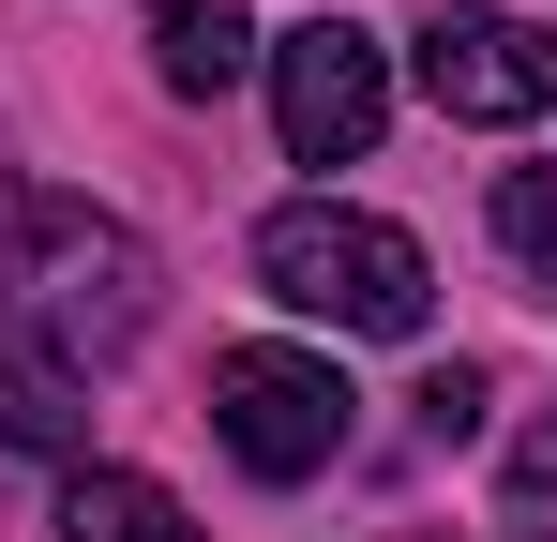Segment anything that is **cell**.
<instances>
[{
    "label": "cell",
    "instance_id": "1",
    "mask_svg": "<svg viewBox=\"0 0 557 542\" xmlns=\"http://www.w3.org/2000/svg\"><path fill=\"white\" fill-rule=\"evenodd\" d=\"M151 301H166V271H151V242H136L121 211L46 196V181H0V332H15V347H46L76 377V361L136 347Z\"/></svg>",
    "mask_w": 557,
    "mask_h": 542
},
{
    "label": "cell",
    "instance_id": "2",
    "mask_svg": "<svg viewBox=\"0 0 557 542\" xmlns=\"http://www.w3.org/2000/svg\"><path fill=\"white\" fill-rule=\"evenodd\" d=\"M257 286H272L286 317H332V332H376V347H407L422 301H437L422 242L392 211H347V196H286L272 226H257Z\"/></svg>",
    "mask_w": 557,
    "mask_h": 542
},
{
    "label": "cell",
    "instance_id": "3",
    "mask_svg": "<svg viewBox=\"0 0 557 542\" xmlns=\"http://www.w3.org/2000/svg\"><path fill=\"white\" fill-rule=\"evenodd\" d=\"M211 422H226V452H242L257 482H317V467L347 452V422H362V392L317 347H226L211 361Z\"/></svg>",
    "mask_w": 557,
    "mask_h": 542
},
{
    "label": "cell",
    "instance_id": "4",
    "mask_svg": "<svg viewBox=\"0 0 557 542\" xmlns=\"http://www.w3.org/2000/svg\"><path fill=\"white\" fill-rule=\"evenodd\" d=\"M272 121H286V167H362L392 121V46L362 15H301L272 46Z\"/></svg>",
    "mask_w": 557,
    "mask_h": 542
},
{
    "label": "cell",
    "instance_id": "5",
    "mask_svg": "<svg viewBox=\"0 0 557 542\" xmlns=\"http://www.w3.org/2000/svg\"><path fill=\"white\" fill-rule=\"evenodd\" d=\"M422 90L453 106V121H543L557 106V46L528 15H422Z\"/></svg>",
    "mask_w": 557,
    "mask_h": 542
},
{
    "label": "cell",
    "instance_id": "6",
    "mask_svg": "<svg viewBox=\"0 0 557 542\" xmlns=\"http://www.w3.org/2000/svg\"><path fill=\"white\" fill-rule=\"evenodd\" d=\"M257 61V30H242V0H151V76L182 90V106H211V90Z\"/></svg>",
    "mask_w": 557,
    "mask_h": 542
},
{
    "label": "cell",
    "instance_id": "7",
    "mask_svg": "<svg viewBox=\"0 0 557 542\" xmlns=\"http://www.w3.org/2000/svg\"><path fill=\"white\" fill-rule=\"evenodd\" d=\"M61 542H196V528H182L166 482H136V467H76V482H61Z\"/></svg>",
    "mask_w": 557,
    "mask_h": 542
},
{
    "label": "cell",
    "instance_id": "8",
    "mask_svg": "<svg viewBox=\"0 0 557 542\" xmlns=\"http://www.w3.org/2000/svg\"><path fill=\"white\" fill-rule=\"evenodd\" d=\"M0 438H15V452H61V467H76V438H91L76 377H61L46 347H15V332H0Z\"/></svg>",
    "mask_w": 557,
    "mask_h": 542
},
{
    "label": "cell",
    "instance_id": "9",
    "mask_svg": "<svg viewBox=\"0 0 557 542\" xmlns=\"http://www.w3.org/2000/svg\"><path fill=\"white\" fill-rule=\"evenodd\" d=\"M497 242H512V271L557 286V167H512V181H497Z\"/></svg>",
    "mask_w": 557,
    "mask_h": 542
},
{
    "label": "cell",
    "instance_id": "10",
    "mask_svg": "<svg viewBox=\"0 0 557 542\" xmlns=\"http://www.w3.org/2000/svg\"><path fill=\"white\" fill-rule=\"evenodd\" d=\"M497 528L557 542V422H528V452H512V497H497Z\"/></svg>",
    "mask_w": 557,
    "mask_h": 542
},
{
    "label": "cell",
    "instance_id": "11",
    "mask_svg": "<svg viewBox=\"0 0 557 542\" xmlns=\"http://www.w3.org/2000/svg\"><path fill=\"white\" fill-rule=\"evenodd\" d=\"M482 407H497V392H482V361H437V377H422V438H437V452L482 438Z\"/></svg>",
    "mask_w": 557,
    "mask_h": 542
}]
</instances>
